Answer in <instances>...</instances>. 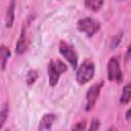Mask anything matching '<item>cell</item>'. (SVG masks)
Listing matches in <instances>:
<instances>
[{"label": "cell", "mask_w": 131, "mask_h": 131, "mask_svg": "<svg viewBox=\"0 0 131 131\" xmlns=\"http://www.w3.org/2000/svg\"><path fill=\"white\" fill-rule=\"evenodd\" d=\"M123 36H124V32H123V31H120V32H118L117 34H115V35L111 38V40H110V48H111V49L117 48V47L119 46V44L121 43Z\"/></svg>", "instance_id": "13"}, {"label": "cell", "mask_w": 131, "mask_h": 131, "mask_svg": "<svg viewBox=\"0 0 131 131\" xmlns=\"http://www.w3.org/2000/svg\"><path fill=\"white\" fill-rule=\"evenodd\" d=\"M55 120H56V115L55 114H53V113L45 114L39 122L38 131H48V130H50V128L52 127Z\"/></svg>", "instance_id": "7"}, {"label": "cell", "mask_w": 131, "mask_h": 131, "mask_svg": "<svg viewBox=\"0 0 131 131\" xmlns=\"http://www.w3.org/2000/svg\"><path fill=\"white\" fill-rule=\"evenodd\" d=\"M99 128H100V121H99V119L93 118V119L91 120L90 127H89L88 131H98Z\"/></svg>", "instance_id": "16"}, {"label": "cell", "mask_w": 131, "mask_h": 131, "mask_svg": "<svg viewBox=\"0 0 131 131\" xmlns=\"http://www.w3.org/2000/svg\"><path fill=\"white\" fill-rule=\"evenodd\" d=\"M5 131H9V129H6V130H5Z\"/></svg>", "instance_id": "21"}, {"label": "cell", "mask_w": 131, "mask_h": 131, "mask_svg": "<svg viewBox=\"0 0 131 131\" xmlns=\"http://www.w3.org/2000/svg\"><path fill=\"white\" fill-rule=\"evenodd\" d=\"M86 127V120H82L77 122L73 127H72V131H84Z\"/></svg>", "instance_id": "17"}, {"label": "cell", "mask_w": 131, "mask_h": 131, "mask_svg": "<svg viewBox=\"0 0 131 131\" xmlns=\"http://www.w3.org/2000/svg\"><path fill=\"white\" fill-rule=\"evenodd\" d=\"M102 86H103V81H100L98 83L93 84L88 89V91L86 93V106H85L86 112H89L94 107V105L97 101V98L100 94V90H101Z\"/></svg>", "instance_id": "6"}, {"label": "cell", "mask_w": 131, "mask_h": 131, "mask_svg": "<svg viewBox=\"0 0 131 131\" xmlns=\"http://www.w3.org/2000/svg\"><path fill=\"white\" fill-rule=\"evenodd\" d=\"M14 8H15V2L10 1V3L7 6L6 14H5V26L6 28H11L14 21Z\"/></svg>", "instance_id": "9"}, {"label": "cell", "mask_w": 131, "mask_h": 131, "mask_svg": "<svg viewBox=\"0 0 131 131\" xmlns=\"http://www.w3.org/2000/svg\"><path fill=\"white\" fill-rule=\"evenodd\" d=\"M106 70H107V78L110 81L116 83H121L123 81V73L120 67L119 59L117 57L113 56L110 58Z\"/></svg>", "instance_id": "5"}, {"label": "cell", "mask_w": 131, "mask_h": 131, "mask_svg": "<svg viewBox=\"0 0 131 131\" xmlns=\"http://www.w3.org/2000/svg\"><path fill=\"white\" fill-rule=\"evenodd\" d=\"M10 56V49L5 45H0V68L5 69L7 60Z\"/></svg>", "instance_id": "10"}, {"label": "cell", "mask_w": 131, "mask_h": 131, "mask_svg": "<svg viewBox=\"0 0 131 131\" xmlns=\"http://www.w3.org/2000/svg\"><path fill=\"white\" fill-rule=\"evenodd\" d=\"M100 23L90 16H86L83 18H80L77 23V28L80 32L84 33L88 37H92L95 33H97L100 30Z\"/></svg>", "instance_id": "3"}, {"label": "cell", "mask_w": 131, "mask_h": 131, "mask_svg": "<svg viewBox=\"0 0 131 131\" xmlns=\"http://www.w3.org/2000/svg\"><path fill=\"white\" fill-rule=\"evenodd\" d=\"M7 116H8V106H7V104H5L0 110V129L4 125V123H5L6 119H7Z\"/></svg>", "instance_id": "15"}, {"label": "cell", "mask_w": 131, "mask_h": 131, "mask_svg": "<svg viewBox=\"0 0 131 131\" xmlns=\"http://www.w3.org/2000/svg\"><path fill=\"white\" fill-rule=\"evenodd\" d=\"M125 117H126V120H127V121H130V110H129V108L126 111V115H125Z\"/></svg>", "instance_id": "18"}, {"label": "cell", "mask_w": 131, "mask_h": 131, "mask_svg": "<svg viewBox=\"0 0 131 131\" xmlns=\"http://www.w3.org/2000/svg\"><path fill=\"white\" fill-rule=\"evenodd\" d=\"M84 5L93 11H98L103 5V1L102 0H86L84 2Z\"/></svg>", "instance_id": "12"}, {"label": "cell", "mask_w": 131, "mask_h": 131, "mask_svg": "<svg viewBox=\"0 0 131 131\" xmlns=\"http://www.w3.org/2000/svg\"><path fill=\"white\" fill-rule=\"evenodd\" d=\"M107 131H118V129H117V127L112 126V127H110V128H108V130H107Z\"/></svg>", "instance_id": "20"}, {"label": "cell", "mask_w": 131, "mask_h": 131, "mask_svg": "<svg viewBox=\"0 0 131 131\" xmlns=\"http://www.w3.org/2000/svg\"><path fill=\"white\" fill-rule=\"evenodd\" d=\"M94 72H95V67L93 61L89 59L84 60L77 70V73H76L77 82L79 84H86L93 78Z\"/></svg>", "instance_id": "2"}, {"label": "cell", "mask_w": 131, "mask_h": 131, "mask_svg": "<svg viewBox=\"0 0 131 131\" xmlns=\"http://www.w3.org/2000/svg\"><path fill=\"white\" fill-rule=\"evenodd\" d=\"M38 77H39V75H38V72H37L36 70H34V69L30 70V71L27 73V76H26V82H27V84H28V85L34 84V83L37 81Z\"/></svg>", "instance_id": "14"}, {"label": "cell", "mask_w": 131, "mask_h": 131, "mask_svg": "<svg viewBox=\"0 0 131 131\" xmlns=\"http://www.w3.org/2000/svg\"><path fill=\"white\" fill-rule=\"evenodd\" d=\"M68 70L67 64L60 60V59H51L47 67V73H48V81L50 86H55L59 80V77L62 73H64Z\"/></svg>", "instance_id": "1"}, {"label": "cell", "mask_w": 131, "mask_h": 131, "mask_svg": "<svg viewBox=\"0 0 131 131\" xmlns=\"http://www.w3.org/2000/svg\"><path fill=\"white\" fill-rule=\"evenodd\" d=\"M130 96H131V86H130V83H127L123 87L121 97H120V102L122 104H127L130 100Z\"/></svg>", "instance_id": "11"}, {"label": "cell", "mask_w": 131, "mask_h": 131, "mask_svg": "<svg viewBox=\"0 0 131 131\" xmlns=\"http://www.w3.org/2000/svg\"><path fill=\"white\" fill-rule=\"evenodd\" d=\"M58 48H59L60 54L68 60V62L71 64V67L73 69H76L78 66V54H77L75 48L71 44H69L68 42H66L63 40H61L59 42Z\"/></svg>", "instance_id": "4"}, {"label": "cell", "mask_w": 131, "mask_h": 131, "mask_svg": "<svg viewBox=\"0 0 131 131\" xmlns=\"http://www.w3.org/2000/svg\"><path fill=\"white\" fill-rule=\"evenodd\" d=\"M27 49V34H26V28L23 27L19 38L17 40V43L15 45V53L16 54H23Z\"/></svg>", "instance_id": "8"}, {"label": "cell", "mask_w": 131, "mask_h": 131, "mask_svg": "<svg viewBox=\"0 0 131 131\" xmlns=\"http://www.w3.org/2000/svg\"><path fill=\"white\" fill-rule=\"evenodd\" d=\"M129 52H130V47L127 48V52H126V55H125V59H126V60L129 59Z\"/></svg>", "instance_id": "19"}]
</instances>
